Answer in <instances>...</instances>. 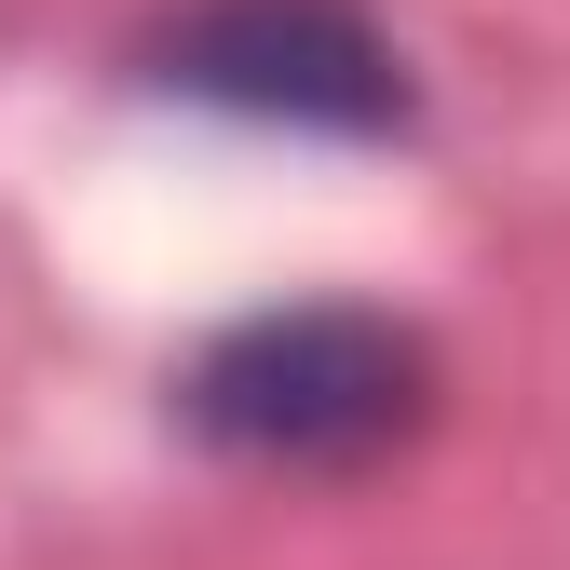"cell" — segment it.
Wrapping results in <instances>:
<instances>
[{
    "mask_svg": "<svg viewBox=\"0 0 570 570\" xmlns=\"http://www.w3.org/2000/svg\"><path fill=\"white\" fill-rule=\"evenodd\" d=\"M177 435L245 475H381L449 421V353L381 299H272L177 353Z\"/></svg>",
    "mask_w": 570,
    "mask_h": 570,
    "instance_id": "1",
    "label": "cell"
},
{
    "mask_svg": "<svg viewBox=\"0 0 570 570\" xmlns=\"http://www.w3.org/2000/svg\"><path fill=\"white\" fill-rule=\"evenodd\" d=\"M136 82L177 109H218V122L340 136V150L421 136V68L367 0H190L136 41Z\"/></svg>",
    "mask_w": 570,
    "mask_h": 570,
    "instance_id": "2",
    "label": "cell"
}]
</instances>
